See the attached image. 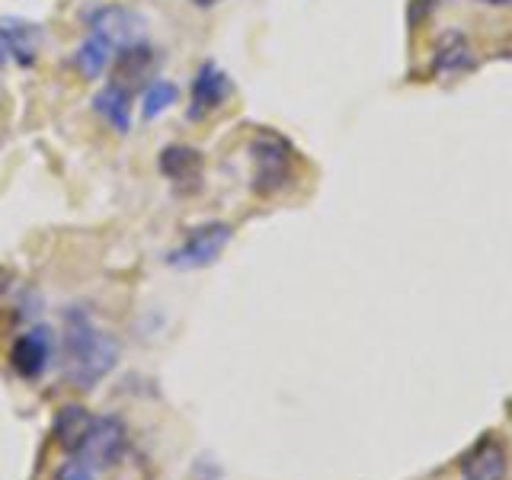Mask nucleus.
<instances>
[{
	"label": "nucleus",
	"mask_w": 512,
	"mask_h": 480,
	"mask_svg": "<svg viewBox=\"0 0 512 480\" xmlns=\"http://www.w3.org/2000/svg\"><path fill=\"white\" fill-rule=\"evenodd\" d=\"M61 352H64V375L74 388H96L119 362V340L103 327L84 308L64 311V330H61Z\"/></svg>",
	"instance_id": "f257e3e1"
},
{
	"label": "nucleus",
	"mask_w": 512,
	"mask_h": 480,
	"mask_svg": "<svg viewBox=\"0 0 512 480\" xmlns=\"http://www.w3.org/2000/svg\"><path fill=\"white\" fill-rule=\"evenodd\" d=\"M128 452V429L119 416H90L80 442L68 452V458L87 461L93 468H109L119 464Z\"/></svg>",
	"instance_id": "f03ea898"
},
{
	"label": "nucleus",
	"mask_w": 512,
	"mask_h": 480,
	"mask_svg": "<svg viewBox=\"0 0 512 480\" xmlns=\"http://www.w3.org/2000/svg\"><path fill=\"white\" fill-rule=\"evenodd\" d=\"M231 237H234V228L224 221H208V224H202V228H192L183 244L167 253V266L180 269V272L212 266L218 256L228 250Z\"/></svg>",
	"instance_id": "7ed1b4c3"
},
{
	"label": "nucleus",
	"mask_w": 512,
	"mask_h": 480,
	"mask_svg": "<svg viewBox=\"0 0 512 480\" xmlns=\"http://www.w3.org/2000/svg\"><path fill=\"white\" fill-rule=\"evenodd\" d=\"M90 32L96 36H103L106 42L116 45V52L125 45H138L148 36V23H144V16L132 7H122V4H106V7H96L90 16Z\"/></svg>",
	"instance_id": "20e7f679"
},
{
	"label": "nucleus",
	"mask_w": 512,
	"mask_h": 480,
	"mask_svg": "<svg viewBox=\"0 0 512 480\" xmlns=\"http://www.w3.org/2000/svg\"><path fill=\"white\" fill-rule=\"evenodd\" d=\"M253 189L260 192V196H272V192H279L285 183H288V144L276 135H260L253 141Z\"/></svg>",
	"instance_id": "39448f33"
},
{
	"label": "nucleus",
	"mask_w": 512,
	"mask_h": 480,
	"mask_svg": "<svg viewBox=\"0 0 512 480\" xmlns=\"http://www.w3.org/2000/svg\"><path fill=\"white\" fill-rule=\"evenodd\" d=\"M55 356V336L48 327H29L26 333H20L10 346V365L13 372L26 378V381H36L45 375V368L52 365Z\"/></svg>",
	"instance_id": "423d86ee"
},
{
	"label": "nucleus",
	"mask_w": 512,
	"mask_h": 480,
	"mask_svg": "<svg viewBox=\"0 0 512 480\" xmlns=\"http://www.w3.org/2000/svg\"><path fill=\"white\" fill-rule=\"evenodd\" d=\"M231 93V80L215 61H205L192 77L189 87V119H205L208 112H215Z\"/></svg>",
	"instance_id": "0eeeda50"
},
{
	"label": "nucleus",
	"mask_w": 512,
	"mask_h": 480,
	"mask_svg": "<svg viewBox=\"0 0 512 480\" xmlns=\"http://www.w3.org/2000/svg\"><path fill=\"white\" fill-rule=\"evenodd\" d=\"M0 42H4L10 61L29 68V64H36L45 36L39 23L23 20V16H0Z\"/></svg>",
	"instance_id": "6e6552de"
},
{
	"label": "nucleus",
	"mask_w": 512,
	"mask_h": 480,
	"mask_svg": "<svg viewBox=\"0 0 512 480\" xmlns=\"http://www.w3.org/2000/svg\"><path fill=\"white\" fill-rule=\"evenodd\" d=\"M157 64V55L148 42H138V45H125L116 52V64H112V84L125 87L132 93L135 87H141L144 80L151 77Z\"/></svg>",
	"instance_id": "1a4fd4ad"
},
{
	"label": "nucleus",
	"mask_w": 512,
	"mask_h": 480,
	"mask_svg": "<svg viewBox=\"0 0 512 480\" xmlns=\"http://www.w3.org/2000/svg\"><path fill=\"white\" fill-rule=\"evenodd\" d=\"M506 477V448L493 436L480 439L461 458V480H503Z\"/></svg>",
	"instance_id": "9d476101"
},
{
	"label": "nucleus",
	"mask_w": 512,
	"mask_h": 480,
	"mask_svg": "<svg viewBox=\"0 0 512 480\" xmlns=\"http://www.w3.org/2000/svg\"><path fill=\"white\" fill-rule=\"evenodd\" d=\"M93 109L100 112V119L109 128H116L119 135H125L128 128H132V93L119 84H112V80L93 96Z\"/></svg>",
	"instance_id": "9b49d317"
},
{
	"label": "nucleus",
	"mask_w": 512,
	"mask_h": 480,
	"mask_svg": "<svg viewBox=\"0 0 512 480\" xmlns=\"http://www.w3.org/2000/svg\"><path fill=\"white\" fill-rule=\"evenodd\" d=\"M157 167L170 183H192L202 176V154L196 148H186V144H170L160 151Z\"/></svg>",
	"instance_id": "f8f14e48"
},
{
	"label": "nucleus",
	"mask_w": 512,
	"mask_h": 480,
	"mask_svg": "<svg viewBox=\"0 0 512 480\" xmlns=\"http://www.w3.org/2000/svg\"><path fill=\"white\" fill-rule=\"evenodd\" d=\"M436 74H461V71H471L474 68V55H471V45L461 32H445L436 45V61H432Z\"/></svg>",
	"instance_id": "ddd939ff"
},
{
	"label": "nucleus",
	"mask_w": 512,
	"mask_h": 480,
	"mask_svg": "<svg viewBox=\"0 0 512 480\" xmlns=\"http://www.w3.org/2000/svg\"><path fill=\"white\" fill-rule=\"evenodd\" d=\"M116 58V45L106 42L103 36H96V32H90V36L77 45V71L84 74L87 80H96V77H103V71L109 68V61Z\"/></svg>",
	"instance_id": "4468645a"
},
{
	"label": "nucleus",
	"mask_w": 512,
	"mask_h": 480,
	"mask_svg": "<svg viewBox=\"0 0 512 480\" xmlns=\"http://www.w3.org/2000/svg\"><path fill=\"white\" fill-rule=\"evenodd\" d=\"M176 103H180V87L173 84V80H151L148 90H144L141 96V119L144 122H154L164 116L167 109H173Z\"/></svg>",
	"instance_id": "2eb2a0df"
},
{
	"label": "nucleus",
	"mask_w": 512,
	"mask_h": 480,
	"mask_svg": "<svg viewBox=\"0 0 512 480\" xmlns=\"http://www.w3.org/2000/svg\"><path fill=\"white\" fill-rule=\"evenodd\" d=\"M90 423V413L80 407V404H68L64 410H58V420H55V439L64 452H71V448L80 442L84 436V429Z\"/></svg>",
	"instance_id": "dca6fc26"
},
{
	"label": "nucleus",
	"mask_w": 512,
	"mask_h": 480,
	"mask_svg": "<svg viewBox=\"0 0 512 480\" xmlns=\"http://www.w3.org/2000/svg\"><path fill=\"white\" fill-rule=\"evenodd\" d=\"M55 480H103V477H100V468H93V464L68 458L64 464H58Z\"/></svg>",
	"instance_id": "f3484780"
},
{
	"label": "nucleus",
	"mask_w": 512,
	"mask_h": 480,
	"mask_svg": "<svg viewBox=\"0 0 512 480\" xmlns=\"http://www.w3.org/2000/svg\"><path fill=\"white\" fill-rule=\"evenodd\" d=\"M432 10V0H410V26H416Z\"/></svg>",
	"instance_id": "a211bd4d"
},
{
	"label": "nucleus",
	"mask_w": 512,
	"mask_h": 480,
	"mask_svg": "<svg viewBox=\"0 0 512 480\" xmlns=\"http://www.w3.org/2000/svg\"><path fill=\"white\" fill-rule=\"evenodd\" d=\"M192 7H202V10H208V7H215V4H221V0H189Z\"/></svg>",
	"instance_id": "6ab92c4d"
},
{
	"label": "nucleus",
	"mask_w": 512,
	"mask_h": 480,
	"mask_svg": "<svg viewBox=\"0 0 512 480\" xmlns=\"http://www.w3.org/2000/svg\"><path fill=\"white\" fill-rule=\"evenodd\" d=\"M10 58H7V48H4V42H0V68H4Z\"/></svg>",
	"instance_id": "aec40b11"
},
{
	"label": "nucleus",
	"mask_w": 512,
	"mask_h": 480,
	"mask_svg": "<svg viewBox=\"0 0 512 480\" xmlns=\"http://www.w3.org/2000/svg\"><path fill=\"white\" fill-rule=\"evenodd\" d=\"M484 4H493V7H500V4H509V0H484Z\"/></svg>",
	"instance_id": "412c9836"
}]
</instances>
